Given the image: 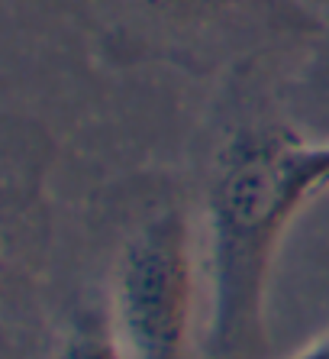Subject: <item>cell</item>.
Segmentation results:
<instances>
[{"label": "cell", "instance_id": "1", "mask_svg": "<svg viewBox=\"0 0 329 359\" xmlns=\"http://www.w3.org/2000/svg\"><path fill=\"white\" fill-rule=\"evenodd\" d=\"M326 191L329 142H307L284 126H255L220 149L206 191V359L265 353V292L274 252L297 214Z\"/></svg>", "mask_w": 329, "mask_h": 359}, {"label": "cell", "instance_id": "2", "mask_svg": "<svg viewBox=\"0 0 329 359\" xmlns=\"http://www.w3.org/2000/svg\"><path fill=\"white\" fill-rule=\"evenodd\" d=\"M194 314V250L181 210H162L123 243L113 330L130 359H184Z\"/></svg>", "mask_w": 329, "mask_h": 359}, {"label": "cell", "instance_id": "3", "mask_svg": "<svg viewBox=\"0 0 329 359\" xmlns=\"http://www.w3.org/2000/svg\"><path fill=\"white\" fill-rule=\"evenodd\" d=\"M58 359H130V356H126L113 324L78 320L74 330L65 337V343H62Z\"/></svg>", "mask_w": 329, "mask_h": 359}, {"label": "cell", "instance_id": "4", "mask_svg": "<svg viewBox=\"0 0 329 359\" xmlns=\"http://www.w3.org/2000/svg\"><path fill=\"white\" fill-rule=\"evenodd\" d=\"M290 359H329V334L320 337L316 343H310L307 350H300L297 356H290Z\"/></svg>", "mask_w": 329, "mask_h": 359}]
</instances>
